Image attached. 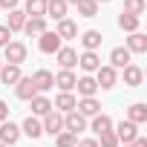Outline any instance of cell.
Returning <instances> with one entry per match:
<instances>
[{
    "instance_id": "40",
    "label": "cell",
    "mask_w": 147,
    "mask_h": 147,
    "mask_svg": "<svg viewBox=\"0 0 147 147\" xmlns=\"http://www.w3.org/2000/svg\"><path fill=\"white\" fill-rule=\"evenodd\" d=\"M69 3H72V6H75V3H78V0H66V6H69Z\"/></svg>"
},
{
    "instance_id": "23",
    "label": "cell",
    "mask_w": 147,
    "mask_h": 147,
    "mask_svg": "<svg viewBox=\"0 0 147 147\" xmlns=\"http://www.w3.org/2000/svg\"><path fill=\"white\" fill-rule=\"evenodd\" d=\"M127 121H133L136 127L144 124V121H147V107H144V104H130V107H127Z\"/></svg>"
},
{
    "instance_id": "13",
    "label": "cell",
    "mask_w": 147,
    "mask_h": 147,
    "mask_svg": "<svg viewBox=\"0 0 147 147\" xmlns=\"http://www.w3.org/2000/svg\"><path fill=\"white\" fill-rule=\"evenodd\" d=\"M55 35H58L61 40H72V38H78V26L72 23L69 18H63V20H58V26H55Z\"/></svg>"
},
{
    "instance_id": "25",
    "label": "cell",
    "mask_w": 147,
    "mask_h": 147,
    "mask_svg": "<svg viewBox=\"0 0 147 147\" xmlns=\"http://www.w3.org/2000/svg\"><path fill=\"white\" fill-rule=\"evenodd\" d=\"M29 104H32V113H35V115H40V118H43L46 113H52V101H49L46 95H35Z\"/></svg>"
},
{
    "instance_id": "42",
    "label": "cell",
    "mask_w": 147,
    "mask_h": 147,
    "mask_svg": "<svg viewBox=\"0 0 147 147\" xmlns=\"http://www.w3.org/2000/svg\"><path fill=\"white\" fill-rule=\"evenodd\" d=\"M124 147H136V144H124Z\"/></svg>"
},
{
    "instance_id": "35",
    "label": "cell",
    "mask_w": 147,
    "mask_h": 147,
    "mask_svg": "<svg viewBox=\"0 0 147 147\" xmlns=\"http://www.w3.org/2000/svg\"><path fill=\"white\" fill-rule=\"evenodd\" d=\"M75 147H98V138H81L75 141Z\"/></svg>"
},
{
    "instance_id": "12",
    "label": "cell",
    "mask_w": 147,
    "mask_h": 147,
    "mask_svg": "<svg viewBox=\"0 0 147 147\" xmlns=\"http://www.w3.org/2000/svg\"><path fill=\"white\" fill-rule=\"evenodd\" d=\"M75 90H78V95H81V98H92V95L98 92V84H95V78H92V75H81V78H78V84H75Z\"/></svg>"
},
{
    "instance_id": "36",
    "label": "cell",
    "mask_w": 147,
    "mask_h": 147,
    "mask_svg": "<svg viewBox=\"0 0 147 147\" xmlns=\"http://www.w3.org/2000/svg\"><path fill=\"white\" fill-rule=\"evenodd\" d=\"M9 38H12V32H9L6 26H0V46H6V43H9Z\"/></svg>"
},
{
    "instance_id": "41",
    "label": "cell",
    "mask_w": 147,
    "mask_h": 147,
    "mask_svg": "<svg viewBox=\"0 0 147 147\" xmlns=\"http://www.w3.org/2000/svg\"><path fill=\"white\" fill-rule=\"evenodd\" d=\"M95 3H110V0H95Z\"/></svg>"
},
{
    "instance_id": "3",
    "label": "cell",
    "mask_w": 147,
    "mask_h": 147,
    "mask_svg": "<svg viewBox=\"0 0 147 147\" xmlns=\"http://www.w3.org/2000/svg\"><path fill=\"white\" fill-rule=\"evenodd\" d=\"M115 81H118V72H115L113 66H98V69H95V84H98L101 90H113Z\"/></svg>"
},
{
    "instance_id": "14",
    "label": "cell",
    "mask_w": 147,
    "mask_h": 147,
    "mask_svg": "<svg viewBox=\"0 0 147 147\" xmlns=\"http://www.w3.org/2000/svg\"><path fill=\"white\" fill-rule=\"evenodd\" d=\"M20 78H23L20 66H15V63H3V66H0V81H3L6 87H9V84H18Z\"/></svg>"
},
{
    "instance_id": "44",
    "label": "cell",
    "mask_w": 147,
    "mask_h": 147,
    "mask_svg": "<svg viewBox=\"0 0 147 147\" xmlns=\"http://www.w3.org/2000/svg\"><path fill=\"white\" fill-rule=\"evenodd\" d=\"M0 147H6V144H0Z\"/></svg>"
},
{
    "instance_id": "31",
    "label": "cell",
    "mask_w": 147,
    "mask_h": 147,
    "mask_svg": "<svg viewBox=\"0 0 147 147\" xmlns=\"http://www.w3.org/2000/svg\"><path fill=\"white\" fill-rule=\"evenodd\" d=\"M78 15L81 18H95L98 15V3H95V0H78Z\"/></svg>"
},
{
    "instance_id": "33",
    "label": "cell",
    "mask_w": 147,
    "mask_h": 147,
    "mask_svg": "<svg viewBox=\"0 0 147 147\" xmlns=\"http://www.w3.org/2000/svg\"><path fill=\"white\" fill-rule=\"evenodd\" d=\"M75 141H78V138L72 136V133H66V130L55 136V144H58V147H75Z\"/></svg>"
},
{
    "instance_id": "7",
    "label": "cell",
    "mask_w": 147,
    "mask_h": 147,
    "mask_svg": "<svg viewBox=\"0 0 147 147\" xmlns=\"http://www.w3.org/2000/svg\"><path fill=\"white\" fill-rule=\"evenodd\" d=\"M18 138H20V127H18V124H12V121H3V124H0V144L12 147V144H18Z\"/></svg>"
},
{
    "instance_id": "11",
    "label": "cell",
    "mask_w": 147,
    "mask_h": 147,
    "mask_svg": "<svg viewBox=\"0 0 147 147\" xmlns=\"http://www.w3.org/2000/svg\"><path fill=\"white\" fill-rule=\"evenodd\" d=\"M75 113H81L84 118H92V115H98L101 113V104H98V98L92 95V98H81L78 104H75Z\"/></svg>"
},
{
    "instance_id": "27",
    "label": "cell",
    "mask_w": 147,
    "mask_h": 147,
    "mask_svg": "<svg viewBox=\"0 0 147 147\" xmlns=\"http://www.w3.org/2000/svg\"><path fill=\"white\" fill-rule=\"evenodd\" d=\"M20 133H26L29 138H40V136H43V127H40V121H38L35 115H29V118L23 121V127H20Z\"/></svg>"
},
{
    "instance_id": "1",
    "label": "cell",
    "mask_w": 147,
    "mask_h": 147,
    "mask_svg": "<svg viewBox=\"0 0 147 147\" xmlns=\"http://www.w3.org/2000/svg\"><path fill=\"white\" fill-rule=\"evenodd\" d=\"M3 52H6V63L20 66V63L26 61V43H20V40H9V43L3 46Z\"/></svg>"
},
{
    "instance_id": "38",
    "label": "cell",
    "mask_w": 147,
    "mask_h": 147,
    "mask_svg": "<svg viewBox=\"0 0 147 147\" xmlns=\"http://www.w3.org/2000/svg\"><path fill=\"white\" fill-rule=\"evenodd\" d=\"M0 9H9V12L18 9V0H0Z\"/></svg>"
},
{
    "instance_id": "24",
    "label": "cell",
    "mask_w": 147,
    "mask_h": 147,
    "mask_svg": "<svg viewBox=\"0 0 147 147\" xmlns=\"http://www.w3.org/2000/svg\"><path fill=\"white\" fill-rule=\"evenodd\" d=\"M26 18H46V0H26Z\"/></svg>"
},
{
    "instance_id": "15",
    "label": "cell",
    "mask_w": 147,
    "mask_h": 147,
    "mask_svg": "<svg viewBox=\"0 0 147 147\" xmlns=\"http://www.w3.org/2000/svg\"><path fill=\"white\" fill-rule=\"evenodd\" d=\"M127 52H130V55H144V52H147V38H144L141 32H133V35L127 38Z\"/></svg>"
},
{
    "instance_id": "4",
    "label": "cell",
    "mask_w": 147,
    "mask_h": 147,
    "mask_svg": "<svg viewBox=\"0 0 147 147\" xmlns=\"http://www.w3.org/2000/svg\"><path fill=\"white\" fill-rule=\"evenodd\" d=\"M40 127H43V133H49V136H58V133H63V115L52 110V113H46V115H43Z\"/></svg>"
},
{
    "instance_id": "10",
    "label": "cell",
    "mask_w": 147,
    "mask_h": 147,
    "mask_svg": "<svg viewBox=\"0 0 147 147\" xmlns=\"http://www.w3.org/2000/svg\"><path fill=\"white\" fill-rule=\"evenodd\" d=\"M55 58H58L61 69H72V66H78V52L72 49V46H61V49L55 52Z\"/></svg>"
},
{
    "instance_id": "9",
    "label": "cell",
    "mask_w": 147,
    "mask_h": 147,
    "mask_svg": "<svg viewBox=\"0 0 147 147\" xmlns=\"http://www.w3.org/2000/svg\"><path fill=\"white\" fill-rule=\"evenodd\" d=\"M38 46H40V52H46V55H55L58 49H61V38L55 35V32H43L40 38H38Z\"/></svg>"
},
{
    "instance_id": "34",
    "label": "cell",
    "mask_w": 147,
    "mask_h": 147,
    "mask_svg": "<svg viewBox=\"0 0 147 147\" xmlns=\"http://www.w3.org/2000/svg\"><path fill=\"white\" fill-rule=\"evenodd\" d=\"M98 147H118L115 133H113V130H110V133H104V136H101V141H98Z\"/></svg>"
},
{
    "instance_id": "39",
    "label": "cell",
    "mask_w": 147,
    "mask_h": 147,
    "mask_svg": "<svg viewBox=\"0 0 147 147\" xmlns=\"http://www.w3.org/2000/svg\"><path fill=\"white\" fill-rule=\"evenodd\" d=\"M133 144H136V147H147V138H141V136H138V138H136Z\"/></svg>"
},
{
    "instance_id": "19",
    "label": "cell",
    "mask_w": 147,
    "mask_h": 147,
    "mask_svg": "<svg viewBox=\"0 0 147 147\" xmlns=\"http://www.w3.org/2000/svg\"><path fill=\"white\" fill-rule=\"evenodd\" d=\"M101 40H104V38H101V32H98V29H87V32L81 35V43H84V52H95V49L101 46Z\"/></svg>"
},
{
    "instance_id": "37",
    "label": "cell",
    "mask_w": 147,
    "mask_h": 147,
    "mask_svg": "<svg viewBox=\"0 0 147 147\" xmlns=\"http://www.w3.org/2000/svg\"><path fill=\"white\" fill-rule=\"evenodd\" d=\"M3 121H9V107H6V101H0V124Z\"/></svg>"
},
{
    "instance_id": "6",
    "label": "cell",
    "mask_w": 147,
    "mask_h": 147,
    "mask_svg": "<svg viewBox=\"0 0 147 147\" xmlns=\"http://www.w3.org/2000/svg\"><path fill=\"white\" fill-rule=\"evenodd\" d=\"M32 84H35L38 95H43L46 90H52V87H55V75H52L49 69H38L35 75H32Z\"/></svg>"
},
{
    "instance_id": "30",
    "label": "cell",
    "mask_w": 147,
    "mask_h": 147,
    "mask_svg": "<svg viewBox=\"0 0 147 147\" xmlns=\"http://www.w3.org/2000/svg\"><path fill=\"white\" fill-rule=\"evenodd\" d=\"M23 32H26V35H38V38H40V35L46 32V20H43V18H26Z\"/></svg>"
},
{
    "instance_id": "16",
    "label": "cell",
    "mask_w": 147,
    "mask_h": 147,
    "mask_svg": "<svg viewBox=\"0 0 147 147\" xmlns=\"http://www.w3.org/2000/svg\"><path fill=\"white\" fill-rule=\"evenodd\" d=\"M15 92H18V98H20V101H32V98L38 95V90H35L32 78H20V81L15 84Z\"/></svg>"
},
{
    "instance_id": "20",
    "label": "cell",
    "mask_w": 147,
    "mask_h": 147,
    "mask_svg": "<svg viewBox=\"0 0 147 147\" xmlns=\"http://www.w3.org/2000/svg\"><path fill=\"white\" fill-rule=\"evenodd\" d=\"M66 0H46V18H55V20H63L66 18Z\"/></svg>"
},
{
    "instance_id": "21",
    "label": "cell",
    "mask_w": 147,
    "mask_h": 147,
    "mask_svg": "<svg viewBox=\"0 0 147 147\" xmlns=\"http://www.w3.org/2000/svg\"><path fill=\"white\" fill-rule=\"evenodd\" d=\"M127 63H130V52H127L124 46H115V49L110 52V66H113V69H124Z\"/></svg>"
},
{
    "instance_id": "26",
    "label": "cell",
    "mask_w": 147,
    "mask_h": 147,
    "mask_svg": "<svg viewBox=\"0 0 147 147\" xmlns=\"http://www.w3.org/2000/svg\"><path fill=\"white\" fill-rule=\"evenodd\" d=\"M98 136H104V133H110L113 130V118L110 115H104V113H98V115H92V124H90Z\"/></svg>"
},
{
    "instance_id": "8",
    "label": "cell",
    "mask_w": 147,
    "mask_h": 147,
    "mask_svg": "<svg viewBox=\"0 0 147 147\" xmlns=\"http://www.w3.org/2000/svg\"><path fill=\"white\" fill-rule=\"evenodd\" d=\"M78 84V75L72 69H61L58 75H55V87H61V92H72Z\"/></svg>"
},
{
    "instance_id": "22",
    "label": "cell",
    "mask_w": 147,
    "mask_h": 147,
    "mask_svg": "<svg viewBox=\"0 0 147 147\" xmlns=\"http://www.w3.org/2000/svg\"><path fill=\"white\" fill-rule=\"evenodd\" d=\"M78 66H81L84 72H95V69L101 66V58H98L95 52H84V55H78Z\"/></svg>"
},
{
    "instance_id": "17",
    "label": "cell",
    "mask_w": 147,
    "mask_h": 147,
    "mask_svg": "<svg viewBox=\"0 0 147 147\" xmlns=\"http://www.w3.org/2000/svg\"><path fill=\"white\" fill-rule=\"evenodd\" d=\"M141 81H144V72H141V66H136V63H127V66H124V84H127V87H141Z\"/></svg>"
},
{
    "instance_id": "2",
    "label": "cell",
    "mask_w": 147,
    "mask_h": 147,
    "mask_svg": "<svg viewBox=\"0 0 147 147\" xmlns=\"http://www.w3.org/2000/svg\"><path fill=\"white\" fill-rule=\"evenodd\" d=\"M113 133H115L118 144H133V141L138 138V127H136L133 121H121V124H118V127H115Z\"/></svg>"
},
{
    "instance_id": "29",
    "label": "cell",
    "mask_w": 147,
    "mask_h": 147,
    "mask_svg": "<svg viewBox=\"0 0 147 147\" xmlns=\"http://www.w3.org/2000/svg\"><path fill=\"white\" fill-rule=\"evenodd\" d=\"M138 23H141V18H136V15H127V12H121L118 15V26L124 29V32H138Z\"/></svg>"
},
{
    "instance_id": "18",
    "label": "cell",
    "mask_w": 147,
    "mask_h": 147,
    "mask_svg": "<svg viewBox=\"0 0 147 147\" xmlns=\"http://www.w3.org/2000/svg\"><path fill=\"white\" fill-rule=\"evenodd\" d=\"M75 104H78V98L72 95V92H61V95L55 98V104H52V107H55L58 113H63V115H66V113L75 110Z\"/></svg>"
},
{
    "instance_id": "43",
    "label": "cell",
    "mask_w": 147,
    "mask_h": 147,
    "mask_svg": "<svg viewBox=\"0 0 147 147\" xmlns=\"http://www.w3.org/2000/svg\"><path fill=\"white\" fill-rule=\"evenodd\" d=\"M0 66H3V61H0Z\"/></svg>"
},
{
    "instance_id": "32",
    "label": "cell",
    "mask_w": 147,
    "mask_h": 147,
    "mask_svg": "<svg viewBox=\"0 0 147 147\" xmlns=\"http://www.w3.org/2000/svg\"><path fill=\"white\" fill-rule=\"evenodd\" d=\"M144 9H147V3H144V0H124V12H127V15L141 18V15H144Z\"/></svg>"
},
{
    "instance_id": "5",
    "label": "cell",
    "mask_w": 147,
    "mask_h": 147,
    "mask_svg": "<svg viewBox=\"0 0 147 147\" xmlns=\"http://www.w3.org/2000/svg\"><path fill=\"white\" fill-rule=\"evenodd\" d=\"M63 130H66V133H72V136H78L81 130H87V118H84L81 113L72 110V113H66V115H63Z\"/></svg>"
},
{
    "instance_id": "28",
    "label": "cell",
    "mask_w": 147,
    "mask_h": 147,
    "mask_svg": "<svg viewBox=\"0 0 147 147\" xmlns=\"http://www.w3.org/2000/svg\"><path fill=\"white\" fill-rule=\"evenodd\" d=\"M23 26H26V15H23L20 9H12V12H9V23H6V29H9V32H20Z\"/></svg>"
}]
</instances>
